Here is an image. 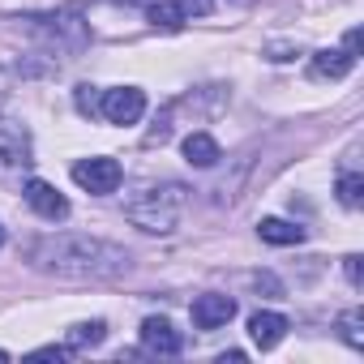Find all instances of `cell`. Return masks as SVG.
Segmentation results:
<instances>
[{
	"label": "cell",
	"mask_w": 364,
	"mask_h": 364,
	"mask_svg": "<svg viewBox=\"0 0 364 364\" xmlns=\"http://www.w3.org/2000/svg\"><path fill=\"white\" fill-rule=\"evenodd\" d=\"M26 262L39 274L65 279V283H107V279L129 274V266H133L129 249H120V245H112L103 236H82V232L39 236L26 249Z\"/></svg>",
	"instance_id": "1"
},
{
	"label": "cell",
	"mask_w": 364,
	"mask_h": 364,
	"mask_svg": "<svg viewBox=\"0 0 364 364\" xmlns=\"http://www.w3.org/2000/svg\"><path fill=\"white\" fill-rule=\"evenodd\" d=\"M185 202H189V189L176 185V180H167V185H146L137 189L129 202H124V219L141 232H171L180 223V215H185Z\"/></svg>",
	"instance_id": "2"
},
{
	"label": "cell",
	"mask_w": 364,
	"mask_h": 364,
	"mask_svg": "<svg viewBox=\"0 0 364 364\" xmlns=\"http://www.w3.org/2000/svg\"><path fill=\"white\" fill-rule=\"evenodd\" d=\"M31 35H39L48 43V52L65 56V52H82L90 43V31L86 22L73 14V9H56V14H39V18H26Z\"/></svg>",
	"instance_id": "3"
},
{
	"label": "cell",
	"mask_w": 364,
	"mask_h": 364,
	"mask_svg": "<svg viewBox=\"0 0 364 364\" xmlns=\"http://www.w3.org/2000/svg\"><path fill=\"white\" fill-rule=\"evenodd\" d=\"M120 180H124V171H120V163L107 159V154H95V159H77V163H73V185H82V189L95 193V198L116 193Z\"/></svg>",
	"instance_id": "4"
},
{
	"label": "cell",
	"mask_w": 364,
	"mask_h": 364,
	"mask_svg": "<svg viewBox=\"0 0 364 364\" xmlns=\"http://www.w3.org/2000/svg\"><path fill=\"white\" fill-rule=\"evenodd\" d=\"M146 112V95L137 86H112L99 95V116L107 124H137Z\"/></svg>",
	"instance_id": "5"
},
{
	"label": "cell",
	"mask_w": 364,
	"mask_h": 364,
	"mask_svg": "<svg viewBox=\"0 0 364 364\" xmlns=\"http://www.w3.org/2000/svg\"><path fill=\"white\" fill-rule=\"evenodd\" d=\"M0 167L5 171L31 167V133L14 120H0Z\"/></svg>",
	"instance_id": "6"
},
{
	"label": "cell",
	"mask_w": 364,
	"mask_h": 364,
	"mask_svg": "<svg viewBox=\"0 0 364 364\" xmlns=\"http://www.w3.org/2000/svg\"><path fill=\"white\" fill-rule=\"evenodd\" d=\"M26 206L39 215V219H48V223H60V219H69V202H65V193H56L48 180H26Z\"/></svg>",
	"instance_id": "7"
},
{
	"label": "cell",
	"mask_w": 364,
	"mask_h": 364,
	"mask_svg": "<svg viewBox=\"0 0 364 364\" xmlns=\"http://www.w3.org/2000/svg\"><path fill=\"white\" fill-rule=\"evenodd\" d=\"M141 347H146V351H154V355H180L185 338L171 330V321H167V317H146V321H141Z\"/></svg>",
	"instance_id": "8"
},
{
	"label": "cell",
	"mask_w": 364,
	"mask_h": 364,
	"mask_svg": "<svg viewBox=\"0 0 364 364\" xmlns=\"http://www.w3.org/2000/svg\"><path fill=\"white\" fill-rule=\"evenodd\" d=\"M236 317V300L232 296H198L193 300V326L198 330H219Z\"/></svg>",
	"instance_id": "9"
},
{
	"label": "cell",
	"mask_w": 364,
	"mask_h": 364,
	"mask_svg": "<svg viewBox=\"0 0 364 364\" xmlns=\"http://www.w3.org/2000/svg\"><path fill=\"white\" fill-rule=\"evenodd\" d=\"M351 65H355V56L334 52V48H321V52L309 56V77L313 82H343L351 73Z\"/></svg>",
	"instance_id": "10"
},
{
	"label": "cell",
	"mask_w": 364,
	"mask_h": 364,
	"mask_svg": "<svg viewBox=\"0 0 364 364\" xmlns=\"http://www.w3.org/2000/svg\"><path fill=\"white\" fill-rule=\"evenodd\" d=\"M249 334H253V343H257L262 351H270V347L283 343L287 317H283V313H253V317H249Z\"/></svg>",
	"instance_id": "11"
},
{
	"label": "cell",
	"mask_w": 364,
	"mask_h": 364,
	"mask_svg": "<svg viewBox=\"0 0 364 364\" xmlns=\"http://www.w3.org/2000/svg\"><path fill=\"white\" fill-rule=\"evenodd\" d=\"M219 159H223V150L210 133H189L185 137V163L189 167H215Z\"/></svg>",
	"instance_id": "12"
},
{
	"label": "cell",
	"mask_w": 364,
	"mask_h": 364,
	"mask_svg": "<svg viewBox=\"0 0 364 364\" xmlns=\"http://www.w3.org/2000/svg\"><path fill=\"white\" fill-rule=\"evenodd\" d=\"M257 236L266 245H300L304 240V228L300 223H287V219H262L257 223Z\"/></svg>",
	"instance_id": "13"
},
{
	"label": "cell",
	"mask_w": 364,
	"mask_h": 364,
	"mask_svg": "<svg viewBox=\"0 0 364 364\" xmlns=\"http://www.w3.org/2000/svg\"><path fill=\"white\" fill-rule=\"evenodd\" d=\"M150 26L154 31H180V26H185L189 22V14L185 9H180V0H159V5H150Z\"/></svg>",
	"instance_id": "14"
},
{
	"label": "cell",
	"mask_w": 364,
	"mask_h": 364,
	"mask_svg": "<svg viewBox=\"0 0 364 364\" xmlns=\"http://www.w3.org/2000/svg\"><path fill=\"white\" fill-rule=\"evenodd\" d=\"M338 334L351 351H364V309H347L338 317Z\"/></svg>",
	"instance_id": "15"
},
{
	"label": "cell",
	"mask_w": 364,
	"mask_h": 364,
	"mask_svg": "<svg viewBox=\"0 0 364 364\" xmlns=\"http://www.w3.org/2000/svg\"><path fill=\"white\" fill-rule=\"evenodd\" d=\"M103 338H107V326H103V321H77V326L69 330V347H73V351L99 347Z\"/></svg>",
	"instance_id": "16"
},
{
	"label": "cell",
	"mask_w": 364,
	"mask_h": 364,
	"mask_svg": "<svg viewBox=\"0 0 364 364\" xmlns=\"http://www.w3.org/2000/svg\"><path fill=\"white\" fill-rule=\"evenodd\" d=\"M334 193H338V202H343L347 210H355V206L364 202V176H360V171H343L338 185H334Z\"/></svg>",
	"instance_id": "17"
},
{
	"label": "cell",
	"mask_w": 364,
	"mask_h": 364,
	"mask_svg": "<svg viewBox=\"0 0 364 364\" xmlns=\"http://www.w3.org/2000/svg\"><path fill=\"white\" fill-rule=\"evenodd\" d=\"M343 274H347V283H351V287H364V257H360V253L343 257Z\"/></svg>",
	"instance_id": "18"
},
{
	"label": "cell",
	"mask_w": 364,
	"mask_h": 364,
	"mask_svg": "<svg viewBox=\"0 0 364 364\" xmlns=\"http://www.w3.org/2000/svg\"><path fill=\"white\" fill-rule=\"evenodd\" d=\"M77 112H82V116H95V112H99V95H95V86H77Z\"/></svg>",
	"instance_id": "19"
},
{
	"label": "cell",
	"mask_w": 364,
	"mask_h": 364,
	"mask_svg": "<svg viewBox=\"0 0 364 364\" xmlns=\"http://www.w3.org/2000/svg\"><path fill=\"white\" fill-rule=\"evenodd\" d=\"M69 355H73V347H69V343H65V347H39V351H31V360H56V364H60V360H69Z\"/></svg>",
	"instance_id": "20"
},
{
	"label": "cell",
	"mask_w": 364,
	"mask_h": 364,
	"mask_svg": "<svg viewBox=\"0 0 364 364\" xmlns=\"http://www.w3.org/2000/svg\"><path fill=\"white\" fill-rule=\"evenodd\" d=\"M266 52H270V60H296V52H300V48H291V43H270Z\"/></svg>",
	"instance_id": "21"
},
{
	"label": "cell",
	"mask_w": 364,
	"mask_h": 364,
	"mask_svg": "<svg viewBox=\"0 0 364 364\" xmlns=\"http://www.w3.org/2000/svg\"><path fill=\"white\" fill-rule=\"evenodd\" d=\"M343 52H347V56H360V31H347V39H343Z\"/></svg>",
	"instance_id": "22"
},
{
	"label": "cell",
	"mask_w": 364,
	"mask_h": 364,
	"mask_svg": "<svg viewBox=\"0 0 364 364\" xmlns=\"http://www.w3.org/2000/svg\"><path fill=\"white\" fill-rule=\"evenodd\" d=\"M257 287H266L270 296H283V287H279V279H274V274H257Z\"/></svg>",
	"instance_id": "23"
},
{
	"label": "cell",
	"mask_w": 364,
	"mask_h": 364,
	"mask_svg": "<svg viewBox=\"0 0 364 364\" xmlns=\"http://www.w3.org/2000/svg\"><path fill=\"white\" fill-rule=\"evenodd\" d=\"M0 245H5V223H0Z\"/></svg>",
	"instance_id": "24"
},
{
	"label": "cell",
	"mask_w": 364,
	"mask_h": 364,
	"mask_svg": "<svg viewBox=\"0 0 364 364\" xmlns=\"http://www.w3.org/2000/svg\"><path fill=\"white\" fill-rule=\"evenodd\" d=\"M0 360H9V351H0Z\"/></svg>",
	"instance_id": "25"
}]
</instances>
